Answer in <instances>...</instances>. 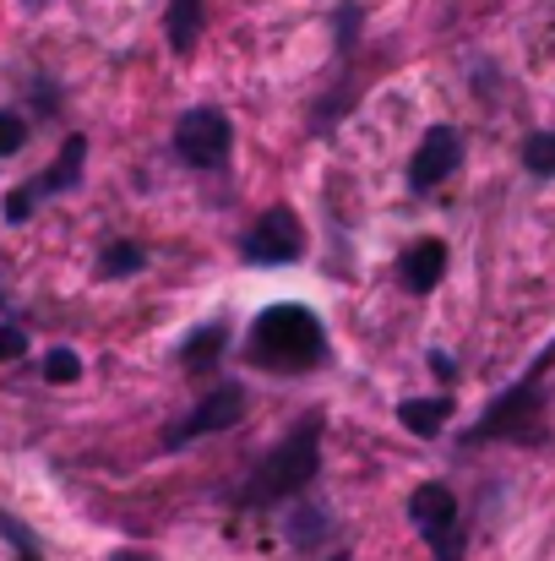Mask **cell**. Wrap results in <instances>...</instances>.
<instances>
[{"label": "cell", "mask_w": 555, "mask_h": 561, "mask_svg": "<svg viewBox=\"0 0 555 561\" xmlns=\"http://www.w3.org/2000/svg\"><path fill=\"white\" fill-rule=\"evenodd\" d=\"M316 469H322V414H305L256 469H251V480L240 485V507L245 513H262V507H278V502H294L311 480H316Z\"/></svg>", "instance_id": "obj_1"}, {"label": "cell", "mask_w": 555, "mask_h": 561, "mask_svg": "<svg viewBox=\"0 0 555 561\" xmlns=\"http://www.w3.org/2000/svg\"><path fill=\"white\" fill-rule=\"evenodd\" d=\"M245 360L262 366V371H289V376L311 371V366L327 360V333H322V322L305 306H267L251 322Z\"/></svg>", "instance_id": "obj_2"}, {"label": "cell", "mask_w": 555, "mask_h": 561, "mask_svg": "<svg viewBox=\"0 0 555 561\" xmlns=\"http://www.w3.org/2000/svg\"><path fill=\"white\" fill-rule=\"evenodd\" d=\"M555 366V344L529 366V376L518 381V387H507L485 414H479V425L463 436V447L474 442H518V447H545L551 442V409H545V371Z\"/></svg>", "instance_id": "obj_3"}, {"label": "cell", "mask_w": 555, "mask_h": 561, "mask_svg": "<svg viewBox=\"0 0 555 561\" xmlns=\"http://www.w3.org/2000/svg\"><path fill=\"white\" fill-rule=\"evenodd\" d=\"M300 256H305V224L294 218V207H267L245 234V262L251 267H289Z\"/></svg>", "instance_id": "obj_4"}, {"label": "cell", "mask_w": 555, "mask_h": 561, "mask_svg": "<svg viewBox=\"0 0 555 561\" xmlns=\"http://www.w3.org/2000/svg\"><path fill=\"white\" fill-rule=\"evenodd\" d=\"M408 513H414V529L430 540L436 561H463L458 496H452L447 485H419V491H414V502H408Z\"/></svg>", "instance_id": "obj_5"}, {"label": "cell", "mask_w": 555, "mask_h": 561, "mask_svg": "<svg viewBox=\"0 0 555 561\" xmlns=\"http://www.w3.org/2000/svg\"><path fill=\"white\" fill-rule=\"evenodd\" d=\"M240 420H245V387H240V381H223V387H212V392L185 414L181 425L164 431V447H185V442L212 436V431H229V425H240Z\"/></svg>", "instance_id": "obj_6"}, {"label": "cell", "mask_w": 555, "mask_h": 561, "mask_svg": "<svg viewBox=\"0 0 555 561\" xmlns=\"http://www.w3.org/2000/svg\"><path fill=\"white\" fill-rule=\"evenodd\" d=\"M229 142H234V131H229V121L218 110H190V115H181V126H175V153H181L185 164H196V170L223 164L229 159Z\"/></svg>", "instance_id": "obj_7"}, {"label": "cell", "mask_w": 555, "mask_h": 561, "mask_svg": "<svg viewBox=\"0 0 555 561\" xmlns=\"http://www.w3.org/2000/svg\"><path fill=\"white\" fill-rule=\"evenodd\" d=\"M82 159H88V137H66V148H60V159H55V170H44L38 181H27V186L5 191V218L11 224H22L33 207H38V196H49V191H71L82 181Z\"/></svg>", "instance_id": "obj_8"}, {"label": "cell", "mask_w": 555, "mask_h": 561, "mask_svg": "<svg viewBox=\"0 0 555 561\" xmlns=\"http://www.w3.org/2000/svg\"><path fill=\"white\" fill-rule=\"evenodd\" d=\"M463 164V137L452 126H430L425 142L414 148V164H408V186L414 191H436L452 170Z\"/></svg>", "instance_id": "obj_9"}, {"label": "cell", "mask_w": 555, "mask_h": 561, "mask_svg": "<svg viewBox=\"0 0 555 561\" xmlns=\"http://www.w3.org/2000/svg\"><path fill=\"white\" fill-rule=\"evenodd\" d=\"M441 273H447V245L441 240H414L408 251H403V262H397V278H403V289H414V295H430L436 284H441Z\"/></svg>", "instance_id": "obj_10"}, {"label": "cell", "mask_w": 555, "mask_h": 561, "mask_svg": "<svg viewBox=\"0 0 555 561\" xmlns=\"http://www.w3.org/2000/svg\"><path fill=\"white\" fill-rule=\"evenodd\" d=\"M201 22H207V0H170L164 27H170V49H175V55H190V49H196Z\"/></svg>", "instance_id": "obj_11"}, {"label": "cell", "mask_w": 555, "mask_h": 561, "mask_svg": "<svg viewBox=\"0 0 555 561\" xmlns=\"http://www.w3.org/2000/svg\"><path fill=\"white\" fill-rule=\"evenodd\" d=\"M397 420L414 436H441V425L452 420V398H408V403H397Z\"/></svg>", "instance_id": "obj_12"}, {"label": "cell", "mask_w": 555, "mask_h": 561, "mask_svg": "<svg viewBox=\"0 0 555 561\" xmlns=\"http://www.w3.org/2000/svg\"><path fill=\"white\" fill-rule=\"evenodd\" d=\"M223 344H229V333H223V322H212V328H196V339L181 350V366L185 371H201V366H212L218 355H223Z\"/></svg>", "instance_id": "obj_13"}, {"label": "cell", "mask_w": 555, "mask_h": 561, "mask_svg": "<svg viewBox=\"0 0 555 561\" xmlns=\"http://www.w3.org/2000/svg\"><path fill=\"white\" fill-rule=\"evenodd\" d=\"M148 256H142V245H131V240H115L104 256H99V278H126V273H137Z\"/></svg>", "instance_id": "obj_14"}, {"label": "cell", "mask_w": 555, "mask_h": 561, "mask_svg": "<svg viewBox=\"0 0 555 561\" xmlns=\"http://www.w3.org/2000/svg\"><path fill=\"white\" fill-rule=\"evenodd\" d=\"M523 170L540 175V181H551L555 175V131H534V137L523 142Z\"/></svg>", "instance_id": "obj_15"}, {"label": "cell", "mask_w": 555, "mask_h": 561, "mask_svg": "<svg viewBox=\"0 0 555 561\" xmlns=\"http://www.w3.org/2000/svg\"><path fill=\"white\" fill-rule=\"evenodd\" d=\"M322 535H327V518H322V513H311V507H294V518H289V540H294V551L316 546Z\"/></svg>", "instance_id": "obj_16"}, {"label": "cell", "mask_w": 555, "mask_h": 561, "mask_svg": "<svg viewBox=\"0 0 555 561\" xmlns=\"http://www.w3.org/2000/svg\"><path fill=\"white\" fill-rule=\"evenodd\" d=\"M44 376H49V381H60V387H66V381H77V376H82L77 350H49V355H44Z\"/></svg>", "instance_id": "obj_17"}, {"label": "cell", "mask_w": 555, "mask_h": 561, "mask_svg": "<svg viewBox=\"0 0 555 561\" xmlns=\"http://www.w3.org/2000/svg\"><path fill=\"white\" fill-rule=\"evenodd\" d=\"M22 142H27V121L16 110H0V159H11Z\"/></svg>", "instance_id": "obj_18"}, {"label": "cell", "mask_w": 555, "mask_h": 561, "mask_svg": "<svg viewBox=\"0 0 555 561\" xmlns=\"http://www.w3.org/2000/svg\"><path fill=\"white\" fill-rule=\"evenodd\" d=\"M27 355V333L22 328H0V366L5 360H22Z\"/></svg>", "instance_id": "obj_19"}, {"label": "cell", "mask_w": 555, "mask_h": 561, "mask_svg": "<svg viewBox=\"0 0 555 561\" xmlns=\"http://www.w3.org/2000/svg\"><path fill=\"white\" fill-rule=\"evenodd\" d=\"M115 561H153V557H148V551H120Z\"/></svg>", "instance_id": "obj_20"}, {"label": "cell", "mask_w": 555, "mask_h": 561, "mask_svg": "<svg viewBox=\"0 0 555 561\" xmlns=\"http://www.w3.org/2000/svg\"><path fill=\"white\" fill-rule=\"evenodd\" d=\"M327 561H349V557H327Z\"/></svg>", "instance_id": "obj_21"}, {"label": "cell", "mask_w": 555, "mask_h": 561, "mask_svg": "<svg viewBox=\"0 0 555 561\" xmlns=\"http://www.w3.org/2000/svg\"><path fill=\"white\" fill-rule=\"evenodd\" d=\"M0 300H5V295H0Z\"/></svg>", "instance_id": "obj_22"}]
</instances>
